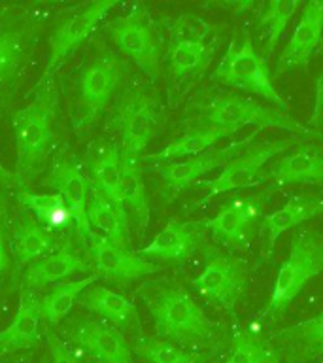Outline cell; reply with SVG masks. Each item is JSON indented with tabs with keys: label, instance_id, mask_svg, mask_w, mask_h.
<instances>
[{
	"label": "cell",
	"instance_id": "cell-31",
	"mask_svg": "<svg viewBox=\"0 0 323 363\" xmlns=\"http://www.w3.org/2000/svg\"><path fill=\"white\" fill-rule=\"evenodd\" d=\"M119 191H121V201H123L125 208L132 212L140 229H146L147 221H149V201H147L146 186L142 180L140 159L138 157H129V155L121 153Z\"/></svg>",
	"mask_w": 323,
	"mask_h": 363
},
{
	"label": "cell",
	"instance_id": "cell-23",
	"mask_svg": "<svg viewBox=\"0 0 323 363\" xmlns=\"http://www.w3.org/2000/svg\"><path fill=\"white\" fill-rule=\"evenodd\" d=\"M40 299L30 289H25L19 299L16 318L0 333V356L36 346L40 339Z\"/></svg>",
	"mask_w": 323,
	"mask_h": 363
},
{
	"label": "cell",
	"instance_id": "cell-25",
	"mask_svg": "<svg viewBox=\"0 0 323 363\" xmlns=\"http://www.w3.org/2000/svg\"><path fill=\"white\" fill-rule=\"evenodd\" d=\"M89 267L84 257L70 244H64L55 252H51L50 255L30 263L23 274V280H25L27 289L44 288L50 284L61 282L62 278L70 277L74 272H84Z\"/></svg>",
	"mask_w": 323,
	"mask_h": 363
},
{
	"label": "cell",
	"instance_id": "cell-27",
	"mask_svg": "<svg viewBox=\"0 0 323 363\" xmlns=\"http://www.w3.org/2000/svg\"><path fill=\"white\" fill-rule=\"evenodd\" d=\"M27 23L16 17L0 16V85L17 78L28 51Z\"/></svg>",
	"mask_w": 323,
	"mask_h": 363
},
{
	"label": "cell",
	"instance_id": "cell-22",
	"mask_svg": "<svg viewBox=\"0 0 323 363\" xmlns=\"http://www.w3.org/2000/svg\"><path fill=\"white\" fill-rule=\"evenodd\" d=\"M214 59V45L203 34H176L166 51V70L172 78L203 74Z\"/></svg>",
	"mask_w": 323,
	"mask_h": 363
},
{
	"label": "cell",
	"instance_id": "cell-8",
	"mask_svg": "<svg viewBox=\"0 0 323 363\" xmlns=\"http://www.w3.org/2000/svg\"><path fill=\"white\" fill-rule=\"evenodd\" d=\"M159 123V102L146 91H129L113 112V125L121 136V153L140 159L142 152L157 135Z\"/></svg>",
	"mask_w": 323,
	"mask_h": 363
},
{
	"label": "cell",
	"instance_id": "cell-13",
	"mask_svg": "<svg viewBox=\"0 0 323 363\" xmlns=\"http://www.w3.org/2000/svg\"><path fill=\"white\" fill-rule=\"evenodd\" d=\"M259 135V130H254L251 135L229 144L220 150H210L195 157L180 159V161H166V163L155 164V172L163 178L164 186L170 191H181L200 178L208 174L217 167H225L231 159H234L240 152H244L249 144H254L255 136Z\"/></svg>",
	"mask_w": 323,
	"mask_h": 363
},
{
	"label": "cell",
	"instance_id": "cell-16",
	"mask_svg": "<svg viewBox=\"0 0 323 363\" xmlns=\"http://www.w3.org/2000/svg\"><path fill=\"white\" fill-rule=\"evenodd\" d=\"M89 252L93 257V267L101 277L110 278V280L129 282L136 278L149 277L159 271L155 263L144 259L140 254L119 248L102 237L95 238V242L89 246Z\"/></svg>",
	"mask_w": 323,
	"mask_h": 363
},
{
	"label": "cell",
	"instance_id": "cell-24",
	"mask_svg": "<svg viewBox=\"0 0 323 363\" xmlns=\"http://www.w3.org/2000/svg\"><path fill=\"white\" fill-rule=\"evenodd\" d=\"M78 303L96 316H101L106 323L115 325V328L127 329L140 323L135 303L127 299L125 295L106 288V286L93 284L79 295Z\"/></svg>",
	"mask_w": 323,
	"mask_h": 363
},
{
	"label": "cell",
	"instance_id": "cell-18",
	"mask_svg": "<svg viewBox=\"0 0 323 363\" xmlns=\"http://www.w3.org/2000/svg\"><path fill=\"white\" fill-rule=\"evenodd\" d=\"M265 178L274 180V186L293 184H319L323 186V147L305 144L274 161Z\"/></svg>",
	"mask_w": 323,
	"mask_h": 363
},
{
	"label": "cell",
	"instance_id": "cell-32",
	"mask_svg": "<svg viewBox=\"0 0 323 363\" xmlns=\"http://www.w3.org/2000/svg\"><path fill=\"white\" fill-rule=\"evenodd\" d=\"M221 138H227L221 130L203 127V125H195L187 133H183L180 138H176V140L170 142L169 146H164L161 152L147 153V155H144V159L146 161L166 163V161H174V159L195 157V155H200L206 150H210Z\"/></svg>",
	"mask_w": 323,
	"mask_h": 363
},
{
	"label": "cell",
	"instance_id": "cell-3",
	"mask_svg": "<svg viewBox=\"0 0 323 363\" xmlns=\"http://www.w3.org/2000/svg\"><path fill=\"white\" fill-rule=\"evenodd\" d=\"M203 127L221 130L225 136L234 135L244 127L261 129H282L293 135L310 136L312 130L299 123L293 116H289L278 108L263 106L248 96L240 95H217L212 96L198 106V123ZM314 136V135H312Z\"/></svg>",
	"mask_w": 323,
	"mask_h": 363
},
{
	"label": "cell",
	"instance_id": "cell-17",
	"mask_svg": "<svg viewBox=\"0 0 323 363\" xmlns=\"http://www.w3.org/2000/svg\"><path fill=\"white\" fill-rule=\"evenodd\" d=\"M121 78V67L112 53L96 57L89 62L79 78V99L87 110V119L98 113L112 99Z\"/></svg>",
	"mask_w": 323,
	"mask_h": 363
},
{
	"label": "cell",
	"instance_id": "cell-11",
	"mask_svg": "<svg viewBox=\"0 0 323 363\" xmlns=\"http://www.w3.org/2000/svg\"><path fill=\"white\" fill-rule=\"evenodd\" d=\"M268 195L271 189L249 197L232 199L214 218L200 221L203 229H208L217 240L227 246L232 248L244 246L254 235L255 225L261 218V210L263 204L268 201Z\"/></svg>",
	"mask_w": 323,
	"mask_h": 363
},
{
	"label": "cell",
	"instance_id": "cell-15",
	"mask_svg": "<svg viewBox=\"0 0 323 363\" xmlns=\"http://www.w3.org/2000/svg\"><path fill=\"white\" fill-rule=\"evenodd\" d=\"M323 38V0H312L305 4L297 27H295L288 45L283 48L282 55L274 67V76L293 70L306 68L314 51Z\"/></svg>",
	"mask_w": 323,
	"mask_h": 363
},
{
	"label": "cell",
	"instance_id": "cell-30",
	"mask_svg": "<svg viewBox=\"0 0 323 363\" xmlns=\"http://www.w3.org/2000/svg\"><path fill=\"white\" fill-rule=\"evenodd\" d=\"M55 248V238L44 227H40L30 216H25L17 225L11 238V252L17 259V265H30L51 254Z\"/></svg>",
	"mask_w": 323,
	"mask_h": 363
},
{
	"label": "cell",
	"instance_id": "cell-4",
	"mask_svg": "<svg viewBox=\"0 0 323 363\" xmlns=\"http://www.w3.org/2000/svg\"><path fill=\"white\" fill-rule=\"evenodd\" d=\"M323 271V233L300 229L289 244V255L278 271L272 286L271 301L263 308L261 316L278 320L288 311L306 284Z\"/></svg>",
	"mask_w": 323,
	"mask_h": 363
},
{
	"label": "cell",
	"instance_id": "cell-39",
	"mask_svg": "<svg viewBox=\"0 0 323 363\" xmlns=\"http://www.w3.org/2000/svg\"><path fill=\"white\" fill-rule=\"evenodd\" d=\"M10 269V255H8V250H6V235L4 227L0 223V274Z\"/></svg>",
	"mask_w": 323,
	"mask_h": 363
},
{
	"label": "cell",
	"instance_id": "cell-14",
	"mask_svg": "<svg viewBox=\"0 0 323 363\" xmlns=\"http://www.w3.org/2000/svg\"><path fill=\"white\" fill-rule=\"evenodd\" d=\"M68 337L96 363H135L125 335L106 322L81 320L68 331Z\"/></svg>",
	"mask_w": 323,
	"mask_h": 363
},
{
	"label": "cell",
	"instance_id": "cell-37",
	"mask_svg": "<svg viewBox=\"0 0 323 363\" xmlns=\"http://www.w3.org/2000/svg\"><path fill=\"white\" fill-rule=\"evenodd\" d=\"M45 337H47V345H50L51 363H81V359L51 329L45 331Z\"/></svg>",
	"mask_w": 323,
	"mask_h": 363
},
{
	"label": "cell",
	"instance_id": "cell-42",
	"mask_svg": "<svg viewBox=\"0 0 323 363\" xmlns=\"http://www.w3.org/2000/svg\"><path fill=\"white\" fill-rule=\"evenodd\" d=\"M44 363H45V362H44Z\"/></svg>",
	"mask_w": 323,
	"mask_h": 363
},
{
	"label": "cell",
	"instance_id": "cell-12",
	"mask_svg": "<svg viewBox=\"0 0 323 363\" xmlns=\"http://www.w3.org/2000/svg\"><path fill=\"white\" fill-rule=\"evenodd\" d=\"M115 6H118V0H98V2L85 6L84 10L76 11L74 16L67 17L55 28L50 40V59H47L44 76H53V72L61 67L64 59L89 38L93 30L98 27V23Z\"/></svg>",
	"mask_w": 323,
	"mask_h": 363
},
{
	"label": "cell",
	"instance_id": "cell-41",
	"mask_svg": "<svg viewBox=\"0 0 323 363\" xmlns=\"http://www.w3.org/2000/svg\"><path fill=\"white\" fill-rule=\"evenodd\" d=\"M319 363H323V359H322V362H319Z\"/></svg>",
	"mask_w": 323,
	"mask_h": 363
},
{
	"label": "cell",
	"instance_id": "cell-9",
	"mask_svg": "<svg viewBox=\"0 0 323 363\" xmlns=\"http://www.w3.org/2000/svg\"><path fill=\"white\" fill-rule=\"evenodd\" d=\"M291 146V140H272V142H254L244 152H240L234 159L223 167L217 178L203 182L208 189L206 201L220 193L237 191L246 187L259 186L266 182L265 176H259V170L265 167L272 157H276Z\"/></svg>",
	"mask_w": 323,
	"mask_h": 363
},
{
	"label": "cell",
	"instance_id": "cell-7",
	"mask_svg": "<svg viewBox=\"0 0 323 363\" xmlns=\"http://www.w3.org/2000/svg\"><path fill=\"white\" fill-rule=\"evenodd\" d=\"M110 33L121 51L142 72L152 79L161 76V67H163L161 40L153 30L146 10L140 4H135L129 13L113 19L110 23Z\"/></svg>",
	"mask_w": 323,
	"mask_h": 363
},
{
	"label": "cell",
	"instance_id": "cell-6",
	"mask_svg": "<svg viewBox=\"0 0 323 363\" xmlns=\"http://www.w3.org/2000/svg\"><path fill=\"white\" fill-rule=\"evenodd\" d=\"M248 284V272L242 261L223 254L214 246H206V265L193 280V288L212 305L220 306L237 318V305Z\"/></svg>",
	"mask_w": 323,
	"mask_h": 363
},
{
	"label": "cell",
	"instance_id": "cell-2",
	"mask_svg": "<svg viewBox=\"0 0 323 363\" xmlns=\"http://www.w3.org/2000/svg\"><path fill=\"white\" fill-rule=\"evenodd\" d=\"M59 93L53 76H42L33 101L13 116L16 136V180L25 184L44 170L53 146V125Z\"/></svg>",
	"mask_w": 323,
	"mask_h": 363
},
{
	"label": "cell",
	"instance_id": "cell-34",
	"mask_svg": "<svg viewBox=\"0 0 323 363\" xmlns=\"http://www.w3.org/2000/svg\"><path fill=\"white\" fill-rule=\"evenodd\" d=\"M19 203L27 210L34 212L38 225L44 227L45 231H51L55 227L67 225L68 221H72V214L64 199L59 193H30L21 191L17 193ZM74 223V221H72Z\"/></svg>",
	"mask_w": 323,
	"mask_h": 363
},
{
	"label": "cell",
	"instance_id": "cell-19",
	"mask_svg": "<svg viewBox=\"0 0 323 363\" xmlns=\"http://www.w3.org/2000/svg\"><path fill=\"white\" fill-rule=\"evenodd\" d=\"M200 233H203V223L170 220L163 231H159L157 237L146 248H142L140 255L170 261V263H181L197 250L203 238Z\"/></svg>",
	"mask_w": 323,
	"mask_h": 363
},
{
	"label": "cell",
	"instance_id": "cell-35",
	"mask_svg": "<svg viewBox=\"0 0 323 363\" xmlns=\"http://www.w3.org/2000/svg\"><path fill=\"white\" fill-rule=\"evenodd\" d=\"M130 350L147 363H204L208 359L206 354L197 350H186L183 346L164 339L153 337H138L132 340Z\"/></svg>",
	"mask_w": 323,
	"mask_h": 363
},
{
	"label": "cell",
	"instance_id": "cell-33",
	"mask_svg": "<svg viewBox=\"0 0 323 363\" xmlns=\"http://www.w3.org/2000/svg\"><path fill=\"white\" fill-rule=\"evenodd\" d=\"M98 277H87L74 282H59L50 289V294H45L40 299V312L42 320H45L47 325L55 328L68 316V312L72 311L74 303L79 299V295L85 289L93 286Z\"/></svg>",
	"mask_w": 323,
	"mask_h": 363
},
{
	"label": "cell",
	"instance_id": "cell-29",
	"mask_svg": "<svg viewBox=\"0 0 323 363\" xmlns=\"http://www.w3.org/2000/svg\"><path fill=\"white\" fill-rule=\"evenodd\" d=\"M300 6H302L300 0H272V2L261 6V10L257 11V17H255V28L263 42L265 59L274 53L280 36Z\"/></svg>",
	"mask_w": 323,
	"mask_h": 363
},
{
	"label": "cell",
	"instance_id": "cell-28",
	"mask_svg": "<svg viewBox=\"0 0 323 363\" xmlns=\"http://www.w3.org/2000/svg\"><path fill=\"white\" fill-rule=\"evenodd\" d=\"M89 204H87V220L96 231L102 233V238H106L119 248L129 250V225L127 218L121 216L113 204L102 195L96 187L91 186Z\"/></svg>",
	"mask_w": 323,
	"mask_h": 363
},
{
	"label": "cell",
	"instance_id": "cell-40",
	"mask_svg": "<svg viewBox=\"0 0 323 363\" xmlns=\"http://www.w3.org/2000/svg\"><path fill=\"white\" fill-rule=\"evenodd\" d=\"M0 180H16V174L4 169V164L0 163Z\"/></svg>",
	"mask_w": 323,
	"mask_h": 363
},
{
	"label": "cell",
	"instance_id": "cell-26",
	"mask_svg": "<svg viewBox=\"0 0 323 363\" xmlns=\"http://www.w3.org/2000/svg\"><path fill=\"white\" fill-rule=\"evenodd\" d=\"M93 187H96L104 197L113 204L119 214L125 216V204L121 201V147L115 144H101L93 150L89 157Z\"/></svg>",
	"mask_w": 323,
	"mask_h": 363
},
{
	"label": "cell",
	"instance_id": "cell-21",
	"mask_svg": "<svg viewBox=\"0 0 323 363\" xmlns=\"http://www.w3.org/2000/svg\"><path fill=\"white\" fill-rule=\"evenodd\" d=\"M272 339L280 346L276 350L282 352L289 363H302L323 356V312L310 320L280 329L272 335Z\"/></svg>",
	"mask_w": 323,
	"mask_h": 363
},
{
	"label": "cell",
	"instance_id": "cell-1",
	"mask_svg": "<svg viewBox=\"0 0 323 363\" xmlns=\"http://www.w3.org/2000/svg\"><path fill=\"white\" fill-rule=\"evenodd\" d=\"M140 297L152 314L159 339L178 346L208 345L217 329L193 297L172 280H155L140 288Z\"/></svg>",
	"mask_w": 323,
	"mask_h": 363
},
{
	"label": "cell",
	"instance_id": "cell-20",
	"mask_svg": "<svg viewBox=\"0 0 323 363\" xmlns=\"http://www.w3.org/2000/svg\"><path fill=\"white\" fill-rule=\"evenodd\" d=\"M317 216H323V201L314 195H289L282 208H278L272 214H266L261 220V231L266 238V255L274 252L278 238L283 233H288L293 227H299L308 220H314Z\"/></svg>",
	"mask_w": 323,
	"mask_h": 363
},
{
	"label": "cell",
	"instance_id": "cell-38",
	"mask_svg": "<svg viewBox=\"0 0 323 363\" xmlns=\"http://www.w3.org/2000/svg\"><path fill=\"white\" fill-rule=\"evenodd\" d=\"M308 129L314 136H323V70L316 79V93H314V108H312L310 125Z\"/></svg>",
	"mask_w": 323,
	"mask_h": 363
},
{
	"label": "cell",
	"instance_id": "cell-10",
	"mask_svg": "<svg viewBox=\"0 0 323 363\" xmlns=\"http://www.w3.org/2000/svg\"><path fill=\"white\" fill-rule=\"evenodd\" d=\"M45 186L53 187L68 204L72 221L76 225V233L85 244L95 242L96 235L93 233L87 220V204H89L91 184L84 170L72 157L68 155H57L55 163L51 167Z\"/></svg>",
	"mask_w": 323,
	"mask_h": 363
},
{
	"label": "cell",
	"instance_id": "cell-36",
	"mask_svg": "<svg viewBox=\"0 0 323 363\" xmlns=\"http://www.w3.org/2000/svg\"><path fill=\"white\" fill-rule=\"evenodd\" d=\"M225 363H280V354L257 331L244 328L234 331Z\"/></svg>",
	"mask_w": 323,
	"mask_h": 363
},
{
	"label": "cell",
	"instance_id": "cell-5",
	"mask_svg": "<svg viewBox=\"0 0 323 363\" xmlns=\"http://www.w3.org/2000/svg\"><path fill=\"white\" fill-rule=\"evenodd\" d=\"M212 78L220 84L259 95L261 99L276 104L278 110L288 112V102L283 101L280 91L272 84V74L266 59L255 50L254 40L248 33H242L238 38L231 40Z\"/></svg>",
	"mask_w": 323,
	"mask_h": 363
}]
</instances>
